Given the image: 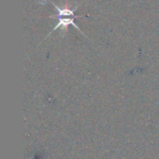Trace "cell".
<instances>
[{
	"label": "cell",
	"instance_id": "1",
	"mask_svg": "<svg viewBox=\"0 0 159 159\" xmlns=\"http://www.w3.org/2000/svg\"><path fill=\"white\" fill-rule=\"evenodd\" d=\"M53 6L55 7V8L57 9V11H58V14L56 15V16H53V17H51V18H53V19H57L58 20V24L54 27V29L52 30V32H54V31H56L59 27H61V28H63V30H66L65 28L69 25V24H72L73 26H75V29H77L79 32H81L82 33V31L79 29V27L75 24V19L76 18V17H81V16H75V10L77 9V7H75V8H70V7H68V6L66 7H58L57 5H55L54 3H53ZM83 34V33H82Z\"/></svg>",
	"mask_w": 159,
	"mask_h": 159
}]
</instances>
